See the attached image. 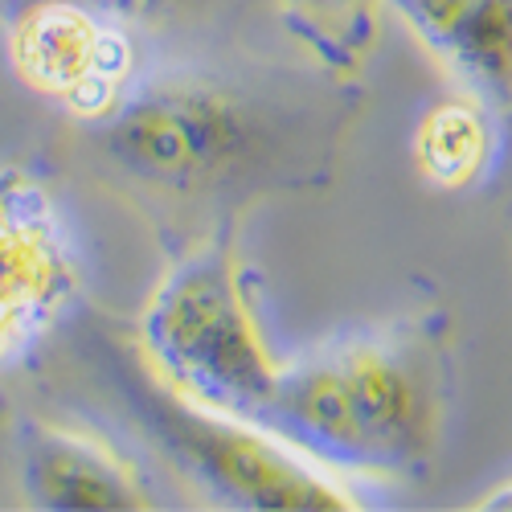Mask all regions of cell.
<instances>
[{"label": "cell", "mask_w": 512, "mask_h": 512, "mask_svg": "<svg viewBox=\"0 0 512 512\" xmlns=\"http://www.w3.org/2000/svg\"><path fill=\"white\" fill-rule=\"evenodd\" d=\"M21 488L29 504L58 512H132L152 504L140 472L111 443L54 422L25 426Z\"/></svg>", "instance_id": "obj_7"}, {"label": "cell", "mask_w": 512, "mask_h": 512, "mask_svg": "<svg viewBox=\"0 0 512 512\" xmlns=\"http://www.w3.org/2000/svg\"><path fill=\"white\" fill-rule=\"evenodd\" d=\"M476 99L512 107V0H386Z\"/></svg>", "instance_id": "obj_8"}, {"label": "cell", "mask_w": 512, "mask_h": 512, "mask_svg": "<svg viewBox=\"0 0 512 512\" xmlns=\"http://www.w3.org/2000/svg\"><path fill=\"white\" fill-rule=\"evenodd\" d=\"M148 426L193 480L238 508L340 512L357 504L336 472L250 418L209 410L164 390L152 394Z\"/></svg>", "instance_id": "obj_3"}, {"label": "cell", "mask_w": 512, "mask_h": 512, "mask_svg": "<svg viewBox=\"0 0 512 512\" xmlns=\"http://www.w3.org/2000/svg\"><path fill=\"white\" fill-rule=\"evenodd\" d=\"M492 160V123L484 99H447L414 127V164L439 189H467Z\"/></svg>", "instance_id": "obj_9"}, {"label": "cell", "mask_w": 512, "mask_h": 512, "mask_svg": "<svg viewBox=\"0 0 512 512\" xmlns=\"http://www.w3.org/2000/svg\"><path fill=\"white\" fill-rule=\"evenodd\" d=\"M250 422L300 447L328 472L398 476L435 447L439 406L418 357L381 336H349L283 361Z\"/></svg>", "instance_id": "obj_1"}, {"label": "cell", "mask_w": 512, "mask_h": 512, "mask_svg": "<svg viewBox=\"0 0 512 512\" xmlns=\"http://www.w3.org/2000/svg\"><path fill=\"white\" fill-rule=\"evenodd\" d=\"M78 300V254L46 185L0 168V365L37 349Z\"/></svg>", "instance_id": "obj_5"}, {"label": "cell", "mask_w": 512, "mask_h": 512, "mask_svg": "<svg viewBox=\"0 0 512 512\" xmlns=\"http://www.w3.org/2000/svg\"><path fill=\"white\" fill-rule=\"evenodd\" d=\"M107 119V148L136 177L168 189H197L222 177L246 144V119L222 87L164 78L119 95Z\"/></svg>", "instance_id": "obj_4"}, {"label": "cell", "mask_w": 512, "mask_h": 512, "mask_svg": "<svg viewBox=\"0 0 512 512\" xmlns=\"http://www.w3.org/2000/svg\"><path fill=\"white\" fill-rule=\"evenodd\" d=\"M140 345L152 377L185 402L254 418L283 361L254 316L230 242H205L177 259L148 295Z\"/></svg>", "instance_id": "obj_2"}, {"label": "cell", "mask_w": 512, "mask_h": 512, "mask_svg": "<svg viewBox=\"0 0 512 512\" xmlns=\"http://www.w3.org/2000/svg\"><path fill=\"white\" fill-rule=\"evenodd\" d=\"M91 5L119 21H132V17H168V13L193 5V0H91Z\"/></svg>", "instance_id": "obj_10"}, {"label": "cell", "mask_w": 512, "mask_h": 512, "mask_svg": "<svg viewBox=\"0 0 512 512\" xmlns=\"http://www.w3.org/2000/svg\"><path fill=\"white\" fill-rule=\"evenodd\" d=\"M9 58L29 91L99 119L127 87L132 41L91 0H29L13 21Z\"/></svg>", "instance_id": "obj_6"}]
</instances>
